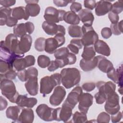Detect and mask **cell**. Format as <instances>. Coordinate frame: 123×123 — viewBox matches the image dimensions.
I'll return each mask as SVG.
<instances>
[{
    "mask_svg": "<svg viewBox=\"0 0 123 123\" xmlns=\"http://www.w3.org/2000/svg\"><path fill=\"white\" fill-rule=\"evenodd\" d=\"M61 80L63 86L69 89L78 84L81 79L80 71L76 68H66L61 71Z\"/></svg>",
    "mask_w": 123,
    "mask_h": 123,
    "instance_id": "1",
    "label": "cell"
},
{
    "mask_svg": "<svg viewBox=\"0 0 123 123\" xmlns=\"http://www.w3.org/2000/svg\"><path fill=\"white\" fill-rule=\"evenodd\" d=\"M62 83L61 75L59 73H55L50 76H46L42 78L40 81V93L45 97L52 91L57 86Z\"/></svg>",
    "mask_w": 123,
    "mask_h": 123,
    "instance_id": "2",
    "label": "cell"
},
{
    "mask_svg": "<svg viewBox=\"0 0 123 123\" xmlns=\"http://www.w3.org/2000/svg\"><path fill=\"white\" fill-rule=\"evenodd\" d=\"M0 90L2 95L10 102L16 103L19 94L16 91L14 83L11 80L7 79L0 80Z\"/></svg>",
    "mask_w": 123,
    "mask_h": 123,
    "instance_id": "3",
    "label": "cell"
},
{
    "mask_svg": "<svg viewBox=\"0 0 123 123\" xmlns=\"http://www.w3.org/2000/svg\"><path fill=\"white\" fill-rule=\"evenodd\" d=\"M82 31L83 35L81 40L83 46L94 45L98 40V35L92 26L83 25L82 27Z\"/></svg>",
    "mask_w": 123,
    "mask_h": 123,
    "instance_id": "4",
    "label": "cell"
},
{
    "mask_svg": "<svg viewBox=\"0 0 123 123\" xmlns=\"http://www.w3.org/2000/svg\"><path fill=\"white\" fill-rule=\"evenodd\" d=\"M65 12L64 10H58L53 7H48L45 10L44 18L46 21L57 23L63 20Z\"/></svg>",
    "mask_w": 123,
    "mask_h": 123,
    "instance_id": "5",
    "label": "cell"
},
{
    "mask_svg": "<svg viewBox=\"0 0 123 123\" xmlns=\"http://www.w3.org/2000/svg\"><path fill=\"white\" fill-rule=\"evenodd\" d=\"M104 108L106 111L111 115L115 114L120 111L119 97L115 92L107 97Z\"/></svg>",
    "mask_w": 123,
    "mask_h": 123,
    "instance_id": "6",
    "label": "cell"
},
{
    "mask_svg": "<svg viewBox=\"0 0 123 123\" xmlns=\"http://www.w3.org/2000/svg\"><path fill=\"white\" fill-rule=\"evenodd\" d=\"M72 110L71 107L62 105V107L54 109L53 112V120L56 121H63L65 123L67 122L71 117L72 115Z\"/></svg>",
    "mask_w": 123,
    "mask_h": 123,
    "instance_id": "7",
    "label": "cell"
},
{
    "mask_svg": "<svg viewBox=\"0 0 123 123\" xmlns=\"http://www.w3.org/2000/svg\"><path fill=\"white\" fill-rule=\"evenodd\" d=\"M24 57V55L16 54L11 51L5 45V41H1L0 51V58L1 60L8 62L13 67V64L15 60L18 58H23Z\"/></svg>",
    "mask_w": 123,
    "mask_h": 123,
    "instance_id": "8",
    "label": "cell"
},
{
    "mask_svg": "<svg viewBox=\"0 0 123 123\" xmlns=\"http://www.w3.org/2000/svg\"><path fill=\"white\" fill-rule=\"evenodd\" d=\"M83 93L82 88L80 86L75 87L68 95L65 100L62 104L74 109L79 102V98Z\"/></svg>",
    "mask_w": 123,
    "mask_h": 123,
    "instance_id": "9",
    "label": "cell"
},
{
    "mask_svg": "<svg viewBox=\"0 0 123 123\" xmlns=\"http://www.w3.org/2000/svg\"><path fill=\"white\" fill-rule=\"evenodd\" d=\"M66 92L64 88L60 86H56L54 90L53 94L49 98V102L53 106L60 105L64 99Z\"/></svg>",
    "mask_w": 123,
    "mask_h": 123,
    "instance_id": "10",
    "label": "cell"
},
{
    "mask_svg": "<svg viewBox=\"0 0 123 123\" xmlns=\"http://www.w3.org/2000/svg\"><path fill=\"white\" fill-rule=\"evenodd\" d=\"M78 109L80 112L86 114L89 108L93 104V96L88 93H82L79 98Z\"/></svg>",
    "mask_w": 123,
    "mask_h": 123,
    "instance_id": "11",
    "label": "cell"
},
{
    "mask_svg": "<svg viewBox=\"0 0 123 123\" xmlns=\"http://www.w3.org/2000/svg\"><path fill=\"white\" fill-rule=\"evenodd\" d=\"M54 109L49 107L45 104L38 105L36 109V113L38 116L42 120L47 122L53 120V112Z\"/></svg>",
    "mask_w": 123,
    "mask_h": 123,
    "instance_id": "12",
    "label": "cell"
},
{
    "mask_svg": "<svg viewBox=\"0 0 123 123\" xmlns=\"http://www.w3.org/2000/svg\"><path fill=\"white\" fill-rule=\"evenodd\" d=\"M19 41L17 37L14 34H9L5 38V45L11 51L16 54L25 55V54L22 53L19 49Z\"/></svg>",
    "mask_w": 123,
    "mask_h": 123,
    "instance_id": "13",
    "label": "cell"
},
{
    "mask_svg": "<svg viewBox=\"0 0 123 123\" xmlns=\"http://www.w3.org/2000/svg\"><path fill=\"white\" fill-rule=\"evenodd\" d=\"M107 77L113 81L118 86L122 87L123 86V67L121 65L117 69H115L114 67L110 71L107 73Z\"/></svg>",
    "mask_w": 123,
    "mask_h": 123,
    "instance_id": "14",
    "label": "cell"
},
{
    "mask_svg": "<svg viewBox=\"0 0 123 123\" xmlns=\"http://www.w3.org/2000/svg\"><path fill=\"white\" fill-rule=\"evenodd\" d=\"M37 102V99L35 98H28L26 94L19 95L16 103L17 105L22 108L26 107L32 108Z\"/></svg>",
    "mask_w": 123,
    "mask_h": 123,
    "instance_id": "15",
    "label": "cell"
},
{
    "mask_svg": "<svg viewBox=\"0 0 123 123\" xmlns=\"http://www.w3.org/2000/svg\"><path fill=\"white\" fill-rule=\"evenodd\" d=\"M112 4L110 1L100 0L96 2L95 13L98 16H103L111 11Z\"/></svg>",
    "mask_w": 123,
    "mask_h": 123,
    "instance_id": "16",
    "label": "cell"
},
{
    "mask_svg": "<svg viewBox=\"0 0 123 123\" xmlns=\"http://www.w3.org/2000/svg\"><path fill=\"white\" fill-rule=\"evenodd\" d=\"M96 86L98 91L104 93L106 95L107 97L115 92L116 85L111 81L107 82L99 81L97 83Z\"/></svg>",
    "mask_w": 123,
    "mask_h": 123,
    "instance_id": "17",
    "label": "cell"
},
{
    "mask_svg": "<svg viewBox=\"0 0 123 123\" xmlns=\"http://www.w3.org/2000/svg\"><path fill=\"white\" fill-rule=\"evenodd\" d=\"M97 59V67L98 69L104 73H107L113 68L112 63L106 58L101 55L96 56Z\"/></svg>",
    "mask_w": 123,
    "mask_h": 123,
    "instance_id": "18",
    "label": "cell"
},
{
    "mask_svg": "<svg viewBox=\"0 0 123 123\" xmlns=\"http://www.w3.org/2000/svg\"><path fill=\"white\" fill-rule=\"evenodd\" d=\"M78 16L84 25L92 26L94 20V16L90 11L86 9H82L78 12Z\"/></svg>",
    "mask_w": 123,
    "mask_h": 123,
    "instance_id": "19",
    "label": "cell"
},
{
    "mask_svg": "<svg viewBox=\"0 0 123 123\" xmlns=\"http://www.w3.org/2000/svg\"><path fill=\"white\" fill-rule=\"evenodd\" d=\"M38 2V0H25V2L27 3L25 9L29 16L35 17L39 14L40 7L37 4Z\"/></svg>",
    "mask_w": 123,
    "mask_h": 123,
    "instance_id": "20",
    "label": "cell"
},
{
    "mask_svg": "<svg viewBox=\"0 0 123 123\" xmlns=\"http://www.w3.org/2000/svg\"><path fill=\"white\" fill-rule=\"evenodd\" d=\"M34 119V114L31 108H24L20 113L17 122L22 123H32Z\"/></svg>",
    "mask_w": 123,
    "mask_h": 123,
    "instance_id": "21",
    "label": "cell"
},
{
    "mask_svg": "<svg viewBox=\"0 0 123 123\" xmlns=\"http://www.w3.org/2000/svg\"><path fill=\"white\" fill-rule=\"evenodd\" d=\"M37 77L29 78L25 83V86L26 91L31 96H36L38 92Z\"/></svg>",
    "mask_w": 123,
    "mask_h": 123,
    "instance_id": "22",
    "label": "cell"
},
{
    "mask_svg": "<svg viewBox=\"0 0 123 123\" xmlns=\"http://www.w3.org/2000/svg\"><path fill=\"white\" fill-rule=\"evenodd\" d=\"M32 43V38L29 34H25L22 37L19 43V48L20 51L25 53L29 51Z\"/></svg>",
    "mask_w": 123,
    "mask_h": 123,
    "instance_id": "23",
    "label": "cell"
},
{
    "mask_svg": "<svg viewBox=\"0 0 123 123\" xmlns=\"http://www.w3.org/2000/svg\"><path fill=\"white\" fill-rule=\"evenodd\" d=\"M94 45L95 50L98 53L107 57L110 55V48L105 41L102 40H98Z\"/></svg>",
    "mask_w": 123,
    "mask_h": 123,
    "instance_id": "24",
    "label": "cell"
},
{
    "mask_svg": "<svg viewBox=\"0 0 123 123\" xmlns=\"http://www.w3.org/2000/svg\"><path fill=\"white\" fill-rule=\"evenodd\" d=\"M97 59L94 57L90 60H85L82 59L80 61L79 65L81 69L85 72H88L93 70L97 67Z\"/></svg>",
    "mask_w": 123,
    "mask_h": 123,
    "instance_id": "25",
    "label": "cell"
},
{
    "mask_svg": "<svg viewBox=\"0 0 123 123\" xmlns=\"http://www.w3.org/2000/svg\"><path fill=\"white\" fill-rule=\"evenodd\" d=\"M61 46L58 41L54 37H50L46 39L45 51L49 53H54L57 49Z\"/></svg>",
    "mask_w": 123,
    "mask_h": 123,
    "instance_id": "26",
    "label": "cell"
},
{
    "mask_svg": "<svg viewBox=\"0 0 123 123\" xmlns=\"http://www.w3.org/2000/svg\"><path fill=\"white\" fill-rule=\"evenodd\" d=\"M21 111L22 107L19 106H10L6 111V117L14 122H17Z\"/></svg>",
    "mask_w": 123,
    "mask_h": 123,
    "instance_id": "27",
    "label": "cell"
},
{
    "mask_svg": "<svg viewBox=\"0 0 123 123\" xmlns=\"http://www.w3.org/2000/svg\"><path fill=\"white\" fill-rule=\"evenodd\" d=\"M12 17L17 20L24 19L25 20H27L29 17L25 11V7L23 6H19L13 8L12 9Z\"/></svg>",
    "mask_w": 123,
    "mask_h": 123,
    "instance_id": "28",
    "label": "cell"
},
{
    "mask_svg": "<svg viewBox=\"0 0 123 123\" xmlns=\"http://www.w3.org/2000/svg\"><path fill=\"white\" fill-rule=\"evenodd\" d=\"M42 27L44 32L48 35H55L58 32V25L56 23L44 21L42 24Z\"/></svg>",
    "mask_w": 123,
    "mask_h": 123,
    "instance_id": "29",
    "label": "cell"
},
{
    "mask_svg": "<svg viewBox=\"0 0 123 123\" xmlns=\"http://www.w3.org/2000/svg\"><path fill=\"white\" fill-rule=\"evenodd\" d=\"M63 21L71 25H77L80 21L78 15L72 11L65 12L63 16Z\"/></svg>",
    "mask_w": 123,
    "mask_h": 123,
    "instance_id": "30",
    "label": "cell"
},
{
    "mask_svg": "<svg viewBox=\"0 0 123 123\" xmlns=\"http://www.w3.org/2000/svg\"><path fill=\"white\" fill-rule=\"evenodd\" d=\"M83 44L80 39H73L71 40L70 43L67 45V48L72 53L74 54H78L79 50L83 48Z\"/></svg>",
    "mask_w": 123,
    "mask_h": 123,
    "instance_id": "31",
    "label": "cell"
},
{
    "mask_svg": "<svg viewBox=\"0 0 123 123\" xmlns=\"http://www.w3.org/2000/svg\"><path fill=\"white\" fill-rule=\"evenodd\" d=\"M12 13V9L9 7H1L0 8V25H6L7 19L10 17Z\"/></svg>",
    "mask_w": 123,
    "mask_h": 123,
    "instance_id": "32",
    "label": "cell"
},
{
    "mask_svg": "<svg viewBox=\"0 0 123 123\" xmlns=\"http://www.w3.org/2000/svg\"><path fill=\"white\" fill-rule=\"evenodd\" d=\"M96 55V51L92 45L84 46V50L81 55L82 57L85 60H90Z\"/></svg>",
    "mask_w": 123,
    "mask_h": 123,
    "instance_id": "33",
    "label": "cell"
},
{
    "mask_svg": "<svg viewBox=\"0 0 123 123\" xmlns=\"http://www.w3.org/2000/svg\"><path fill=\"white\" fill-rule=\"evenodd\" d=\"M68 33L72 37H81L83 35L82 27L77 25H71L68 26Z\"/></svg>",
    "mask_w": 123,
    "mask_h": 123,
    "instance_id": "34",
    "label": "cell"
},
{
    "mask_svg": "<svg viewBox=\"0 0 123 123\" xmlns=\"http://www.w3.org/2000/svg\"><path fill=\"white\" fill-rule=\"evenodd\" d=\"M13 34L17 37H21L26 34L27 30L25 23H21L13 27Z\"/></svg>",
    "mask_w": 123,
    "mask_h": 123,
    "instance_id": "35",
    "label": "cell"
},
{
    "mask_svg": "<svg viewBox=\"0 0 123 123\" xmlns=\"http://www.w3.org/2000/svg\"><path fill=\"white\" fill-rule=\"evenodd\" d=\"M69 53L67 48L62 47L57 49L54 52V57L57 60H63L65 59Z\"/></svg>",
    "mask_w": 123,
    "mask_h": 123,
    "instance_id": "36",
    "label": "cell"
},
{
    "mask_svg": "<svg viewBox=\"0 0 123 123\" xmlns=\"http://www.w3.org/2000/svg\"><path fill=\"white\" fill-rule=\"evenodd\" d=\"M13 67L16 71H20L27 68V64L24 58H18L15 60L13 64Z\"/></svg>",
    "mask_w": 123,
    "mask_h": 123,
    "instance_id": "37",
    "label": "cell"
},
{
    "mask_svg": "<svg viewBox=\"0 0 123 123\" xmlns=\"http://www.w3.org/2000/svg\"><path fill=\"white\" fill-rule=\"evenodd\" d=\"M86 114L75 111L73 116V121L74 123H83L87 121Z\"/></svg>",
    "mask_w": 123,
    "mask_h": 123,
    "instance_id": "38",
    "label": "cell"
},
{
    "mask_svg": "<svg viewBox=\"0 0 123 123\" xmlns=\"http://www.w3.org/2000/svg\"><path fill=\"white\" fill-rule=\"evenodd\" d=\"M37 64L38 66L42 68L48 67L50 63V58L46 55H40L37 58Z\"/></svg>",
    "mask_w": 123,
    "mask_h": 123,
    "instance_id": "39",
    "label": "cell"
},
{
    "mask_svg": "<svg viewBox=\"0 0 123 123\" xmlns=\"http://www.w3.org/2000/svg\"><path fill=\"white\" fill-rule=\"evenodd\" d=\"M123 21H121L120 22H118L116 24H111L110 25V29L114 35L118 36L122 34L123 29Z\"/></svg>",
    "mask_w": 123,
    "mask_h": 123,
    "instance_id": "40",
    "label": "cell"
},
{
    "mask_svg": "<svg viewBox=\"0 0 123 123\" xmlns=\"http://www.w3.org/2000/svg\"><path fill=\"white\" fill-rule=\"evenodd\" d=\"M46 39L44 37H40L37 38L35 41L34 47L38 51H43L45 50Z\"/></svg>",
    "mask_w": 123,
    "mask_h": 123,
    "instance_id": "41",
    "label": "cell"
},
{
    "mask_svg": "<svg viewBox=\"0 0 123 123\" xmlns=\"http://www.w3.org/2000/svg\"><path fill=\"white\" fill-rule=\"evenodd\" d=\"M17 76V73L13 69H11L8 70L4 74H0V80L3 79H7L9 80L15 79Z\"/></svg>",
    "mask_w": 123,
    "mask_h": 123,
    "instance_id": "42",
    "label": "cell"
},
{
    "mask_svg": "<svg viewBox=\"0 0 123 123\" xmlns=\"http://www.w3.org/2000/svg\"><path fill=\"white\" fill-rule=\"evenodd\" d=\"M123 10V2L122 0H118L112 4L111 12L118 14L122 12Z\"/></svg>",
    "mask_w": 123,
    "mask_h": 123,
    "instance_id": "43",
    "label": "cell"
},
{
    "mask_svg": "<svg viewBox=\"0 0 123 123\" xmlns=\"http://www.w3.org/2000/svg\"><path fill=\"white\" fill-rule=\"evenodd\" d=\"M110 121V116L109 114L105 112H102L98 116L96 122L98 123H108Z\"/></svg>",
    "mask_w": 123,
    "mask_h": 123,
    "instance_id": "44",
    "label": "cell"
},
{
    "mask_svg": "<svg viewBox=\"0 0 123 123\" xmlns=\"http://www.w3.org/2000/svg\"><path fill=\"white\" fill-rule=\"evenodd\" d=\"M13 68V67L8 62L2 60H0V74H4L10 69Z\"/></svg>",
    "mask_w": 123,
    "mask_h": 123,
    "instance_id": "45",
    "label": "cell"
},
{
    "mask_svg": "<svg viewBox=\"0 0 123 123\" xmlns=\"http://www.w3.org/2000/svg\"><path fill=\"white\" fill-rule=\"evenodd\" d=\"M94 98L97 104H102L106 101L107 99V96L104 93L100 91H98V92L95 94Z\"/></svg>",
    "mask_w": 123,
    "mask_h": 123,
    "instance_id": "46",
    "label": "cell"
},
{
    "mask_svg": "<svg viewBox=\"0 0 123 123\" xmlns=\"http://www.w3.org/2000/svg\"><path fill=\"white\" fill-rule=\"evenodd\" d=\"M26 73L28 80L32 77H37L38 75V71L36 68L34 67H31L27 69Z\"/></svg>",
    "mask_w": 123,
    "mask_h": 123,
    "instance_id": "47",
    "label": "cell"
},
{
    "mask_svg": "<svg viewBox=\"0 0 123 123\" xmlns=\"http://www.w3.org/2000/svg\"><path fill=\"white\" fill-rule=\"evenodd\" d=\"M96 87V84L94 82H87L84 83L82 88L86 92H90L94 90Z\"/></svg>",
    "mask_w": 123,
    "mask_h": 123,
    "instance_id": "48",
    "label": "cell"
},
{
    "mask_svg": "<svg viewBox=\"0 0 123 123\" xmlns=\"http://www.w3.org/2000/svg\"><path fill=\"white\" fill-rule=\"evenodd\" d=\"M75 0H54L53 1L54 5L59 7H62L66 6L69 3H72L74 2Z\"/></svg>",
    "mask_w": 123,
    "mask_h": 123,
    "instance_id": "49",
    "label": "cell"
},
{
    "mask_svg": "<svg viewBox=\"0 0 123 123\" xmlns=\"http://www.w3.org/2000/svg\"><path fill=\"white\" fill-rule=\"evenodd\" d=\"M101 35L103 38L105 39L109 38L112 35V32L110 28L104 27L101 29Z\"/></svg>",
    "mask_w": 123,
    "mask_h": 123,
    "instance_id": "50",
    "label": "cell"
},
{
    "mask_svg": "<svg viewBox=\"0 0 123 123\" xmlns=\"http://www.w3.org/2000/svg\"><path fill=\"white\" fill-rule=\"evenodd\" d=\"M84 7L86 8V9L92 10L96 6V2L94 0H85L84 1Z\"/></svg>",
    "mask_w": 123,
    "mask_h": 123,
    "instance_id": "51",
    "label": "cell"
},
{
    "mask_svg": "<svg viewBox=\"0 0 123 123\" xmlns=\"http://www.w3.org/2000/svg\"><path fill=\"white\" fill-rule=\"evenodd\" d=\"M70 8L72 12L76 13L79 12L82 10V4L79 2H75V1L72 3Z\"/></svg>",
    "mask_w": 123,
    "mask_h": 123,
    "instance_id": "52",
    "label": "cell"
},
{
    "mask_svg": "<svg viewBox=\"0 0 123 123\" xmlns=\"http://www.w3.org/2000/svg\"><path fill=\"white\" fill-rule=\"evenodd\" d=\"M26 70L24 69L20 71H18L17 73V76L18 79L22 82H25L28 80L26 73Z\"/></svg>",
    "mask_w": 123,
    "mask_h": 123,
    "instance_id": "53",
    "label": "cell"
},
{
    "mask_svg": "<svg viewBox=\"0 0 123 123\" xmlns=\"http://www.w3.org/2000/svg\"><path fill=\"white\" fill-rule=\"evenodd\" d=\"M108 17L111 24L117 23L119 20V16L118 14L113 13L112 12H109Z\"/></svg>",
    "mask_w": 123,
    "mask_h": 123,
    "instance_id": "54",
    "label": "cell"
},
{
    "mask_svg": "<svg viewBox=\"0 0 123 123\" xmlns=\"http://www.w3.org/2000/svg\"><path fill=\"white\" fill-rule=\"evenodd\" d=\"M24 58L27 64V67H29L30 66L34 65L36 62L35 58L33 55H29L25 56Z\"/></svg>",
    "mask_w": 123,
    "mask_h": 123,
    "instance_id": "55",
    "label": "cell"
},
{
    "mask_svg": "<svg viewBox=\"0 0 123 123\" xmlns=\"http://www.w3.org/2000/svg\"><path fill=\"white\" fill-rule=\"evenodd\" d=\"M60 68V65L58 62L55 60L51 61L49 65L48 66V70L49 72H53Z\"/></svg>",
    "mask_w": 123,
    "mask_h": 123,
    "instance_id": "56",
    "label": "cell"
},
{
    "mask_svg": "<svg viewBox=\"0 0 123 123\" xmlns=\"http://www.w3.org/2000/svg\"><path fill=\"white\" fill-rule=\"evenodd\" d=\"M18 23V20L13 17L10 16L9 17L6 22V25L8 27H12L16 25Z\"/></svg>",
    "mask_w": 123,
    "mask_h": 123,
    "instance_id": "57",
    "label": "cell"
},
{
    "mask_svg": "<svg viewBox=\"0 0 123 123\" xmlns=\"http://www.w3.org/2000/svg\"><path fill=\"white\" fill-rule=\"evenodd\" d=\"M122 118V113L120 111L117 112L116 113L111 116V122L113 123H116L119 122Z\"/></svg>",
    "mask_w": 123,
    "mask_h": 123,
    "instance_id": "58",
    "label": "cell"
},
{
    "mask_svg": "<svg viewBox=\"0 0 123 123\" xmlns=\"http://www.w3.org/2000/svg\"><path fill=\"white\" fill-rule=\"evenodd\" d=\"M16 3V0H0V4L5 7H9L13 6Z\"/></svg>",
    "mask_w": 123,
    "mask_h": 123,
    "instance_id": "59",
    "label": "cell"
},
{
    "mask_svg": "<svg viewBox=\"0 0 123 123\" xmlns=\"http://www.w3.org/2000/svg\"><path fill=\"white\" fill-rule=\"evenodd\" d=\"M27 33H28L29 35L31 34L34 31L35 26L33 23L31 22H27L25 23Z\"/></svg>",
    "mask_w": 123,
    "mask_h": 123,
    "instance_id": "60",
    "label": "cell"
},
{
    "mask_svg": "<svg viewBox=\"0 0 123 123\" xmlns=\"http://www.w3.org/2000/svg\"><path fill=\"white\" fill-rule=\"evenodd\" d=\"M0 110L1 111L5 110L6 108L8 105V102L6 100V99L5 98H4L2 96H0Z\"/></svg>",
    "mask_w": 123,
    "mask_h": 123,
    "instance_id": "61",
    "label": "cell"
},
{
    "mask_svg": "<svg viewBox=\"0 0 123 123\" xmlns=\"http://www.w3.org/2000/svg\"><path fill=\"white\" fill-rule=\"evenodd\" d=\"M122 87H121L119 89H118V91H119V92L120 93V94H121V95H122Z\"/></svg>",
    "mask_w": 123,
    "mask_h": 123,
    "instance_id": "62",
    "label": "cell"
}]
</instances>
